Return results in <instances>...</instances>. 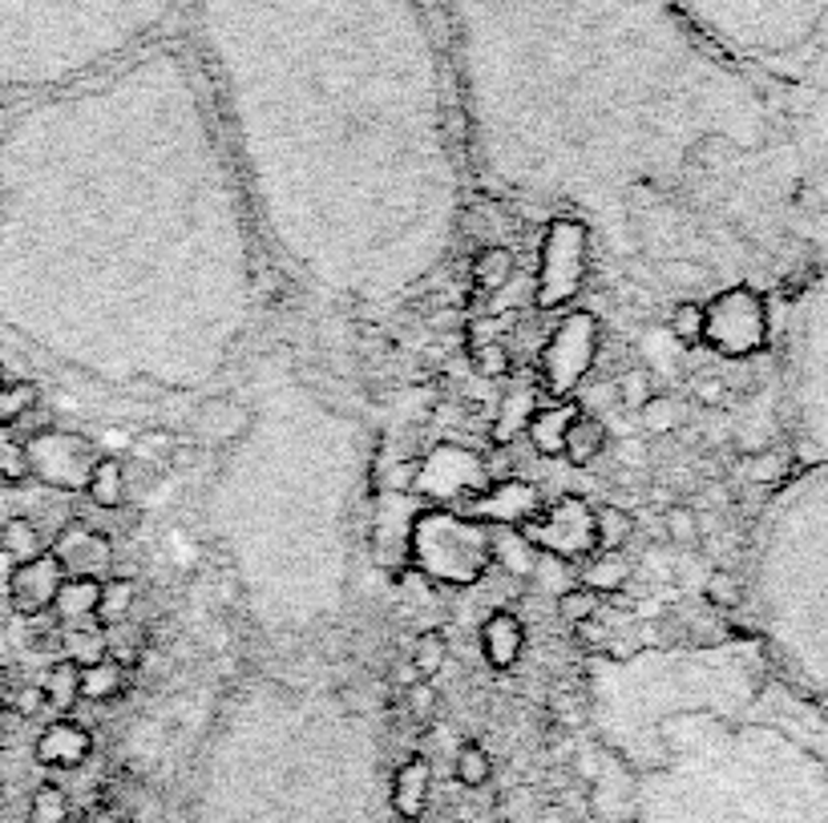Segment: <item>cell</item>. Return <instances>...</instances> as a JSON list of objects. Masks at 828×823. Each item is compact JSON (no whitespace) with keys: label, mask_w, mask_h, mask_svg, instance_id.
Wrapping results in <instances>:
<instances>
[{"label":"cell","mask_w":828,"mask_h":823,"mask_svg":"<svg viewBox=\"0 0 828 823\" xmlns=\"http://www.w3.org/2000/svg\"><path fill=\"white\" fill-rule=\"evenodd\" d=\"M50 553L62 561L65 578L106 581V578H113V569H118L113 541L106 533L89 529V525H65V529L57 533V541L50 545Z\"/></svg>","instance_id":"obj_13"},{"label":"cell","mask_w":828,"mask_h":823,"mask_svg":"<svg viewBox=\"0 0 828 823\" xmlns=\"http://www.w3.org/2000/svg\"><path fill=\"white\" fill-rule=\"evenodd\" d=\"M457 513L481 520L489 529H493V525H513V529H518L522 520L542 513V493H537L530 481H522V476H505V481H489L481 493L465 496Z\"/></svg>","instance_id":"obj_12"},{"label":"cell","mask_w":828,"mask_h":823,"mask_svg":"<svg viewBox=\"0 0 828 823\" xmlns=\"http://www.w3.org/2000/svg\"><path fill=\"white\" fill-rule=\"evenodd\" d=\"M178 445V436L171 428H146L134 440V457L138 460H154V464H171V452Z\"/></svg>","instance_id":"obj_44"},{"label":"cell","mask_w":828,"mask_h":823,"mask_svg":"<svg viewBox=\"0 0 828 823\" xmlns=\"http://www.w3.org/2000/svg\"><path fill=\"white\" fill-rule=\"evenodd\" d=\"M247 428V412L235 404V399H219L210 404L203 416H198V432L207 436L210 445H222V440H235V436Z\"/></svg>","instance_id":"obj_30"},{"label":"cell","mask_w":828,"mask_h":823,"mask_svg":"<svg viewBox=\"0 0 828 823\" xmlns=\"http://www.w3.org/2000/svg\"><path fill=\"white\" fill-rule=\"evenodd\" d=\"M392 682H396V687H404V690H408V687H416V682H425V678L416 674V670H413V662H401V666H396V674H392Z\"/></svg>","instance_id":"obj_52"},{"label":"cell","mask_w":828,"mask_h":823,"mask_svg":"<svg viewBox=\"0 0 828 823\" xmlns=\"http://www.w3.org/2000/svg\"><path fill=\"white\" fill-rule=\"evenodd\" d=\"M98 593H101V581L65 578L62 590H57V597H53V605H50V614L57 617L65 629L86 626V622H94V614H98Z\"/></svg>","instance_id":"obj_19"},{"label":"cell","mask_w":828,"mask_h":823,"mask_svg":"<svg viewBox=\"0 0 828 823\" xmlns=\"http://www.w3.org/2000/svg\"><path fill=\"white\" fill-rule=\"evenodd\" d=\"M178 0H0V85L53 81L159 29Z\"/></svg>","instance_id":"obj_2"},{"label":"cell","mask_w":828,"mask_h":823,"mask_svg":"<svg viewBox=\"0 0 828 823\" xmlns=\"http://www.w3.org/2000/svg\"><path fill=\"white\" fill-rule=\"evenodd\" d=\"M658 275L667 278L671 287L679 290H699L711 283V266H704L699 259H667V263L658 266Z\"/></svg>","instance_id":"obj_43"},{"label":"cell","mask_w":828,"mask_h":823,"mask_svg":"<svg viewBox=\"0 0 828 823\" xmlns=\"http://www.w3.org/2000/svg\"><path fill=\"white\" fill-rule=\"evenodd\" d=\"M404 699H408V714L413 718H433V706H437V690H433V682H416V687L404 690Z\"/></svg>","instance_id":"obj_48"},{"label":"cell","mask_w":828,"mask_h":823,"mask_svg":"<svg viewBox=\"0 0 828 823\" xmlns=\"http://www.w3.org/2000/svg\"><path fill=\"white\" fill-rule=\"evenodd\" d=\"M29 448V476L53 484V489H65V493H77L86 489L89 472L98 464V452L89 445L86 436L77 432H62V428H45V432L25 436Z\"/></svg>","instance_id":"obj_11"},{"label":"cell","mask_w":828,"mask_h":823,"mask_svg":"<svg viewBox=\"0 0 828 823\" xmlns=\"http://www.w3.org/2000/svg\"><path fill=\"white\" fill-rule=\"evenodd\" d=\"M639 424H643L646 436H667L687 424V408H683V399H675V396H651L643 408H639Z\"/></svg>","instance_id":"obj_31"},{"label":"cell","mask_w":828,"mask_h":823,"mask_svg":"<svg viewBox=\"0 0 828 823\" xmlns=\"http://www.w3.org/2000/svg\"><path fill=\"white\" fill-rule=\"evenodd\" d=\"M4 380H9V372H4V363H0V384H4Z\"/></svg>","instance_id":"obj_55"},{"label":"cell","mask_w":828,"mask_h":823,"mask_svg":"<svg viewBox=\"0 0 828 823\" xmlns=\"http://www.w3.org/2000/svg\"><path fill=\"white\" fill-rule=\"evenodd\" d=\"M126 682H130V670L113 658H98V662L81 666V699L86 702H113L122 699Z\"/></svg>","instance_id":"obj_23"},{"label":"cell","mask_w":828,"mask_h":823,"mask_svg":"<svg viewBox=\"0 0 828 823\" xmlns=\"http://www.w3.org/2000/svg\"><path fill=\"white\" fill-rule=\"evenodd\" d=\"M498 557L493 529L457 508H421L408 529V561L437 585H477Z\"/></svg>","instance_id":"obj_6"},{"label":"cell","mask_w":828,"mask_h":823,"mask_svg":"<svg viewBox=\"0 0 828 823\" xmlns=\"http://www.w3.org/2000/svg\"><path fill=\"white\" fill-rule=\"evenodd\" d=\"M62 581H65V569L50 549L41 557H33V561L13 566V573L4 578V593H9L13 614H21V617L50 614V605H53V597H57V590H62Z\"/></svg>","instance_id":"obj_14"},{"label":"cell","mask_w":828,"mask_h":823,"mask_svg":"<svg viewBox=\"0 0 828 823\" xmlns=\"http://www.w3.org/2000/svg\"><path fill=\"white\" fill-rule=\"evenodd\" d=\"M408 662H413V670L425 678V682H433V678L445 670V662H449V641H445V634H440V629H425V634H416Z\"/></svg>","instance_id":"obj_32"},{"label":"cell","mask_w":828,"mask_h":823,"mask_svg":"<svg viewBox=\"0 0 828 823\" xmlns=\"http://www.w3.org/2000/svg\"><path fill=\"white\" fill-rule=\"evenodd\" d=\"M578 416H582V404H578L574 396L546 399V404H537L534 416H530V424H525V436H530L534 452H542V457H562V445H566V428H570Z\"/></svg>","instance_id":"obj_16"},{"label":"cell","mask_w":828,"mask_h":823,"mask_svg":"<svg viewBox=\"0 0 828 823\" xmlns=\"http://www.w3.org/2000/svg\"><path fill=\"white\" fill-rule=\"evenodd\" d=\"M428 791H433V767H428L425 755L404 759L396 767V779H392V811L404 823H416L428 808Z\"/></svg>","instance_id":"obj_17"},{"label":"cell","mask_w":828,"mask_h":823,"mask_svg":"<svg viewBox=\"0 0 828 823\" xmlns=\"http://www.w3.org/2000/svg\"><path fill=\"white\" fill-rule=\"evenodd\" d=\"M610 436H607V424L598 420V416H590V412H582L578 420L566 428V445H562V457L570 460L574 469H586V464H595L602 452H607Z\"/></svg>","instance_id":"obj_20"},{"label":"cell","mask_w":828,"mask_h":823,"mask_svg":"<svg viewBox=\"0 0 828 823\" xmlns=\"http://www.w3.org/2000/svg\"><path fill=\"white\" fill-rule=\"evenodd\" d=\"M9 690H13V682H9V670L0 666V711L9 706Z\"/></svg>","instance_id":"obj_53"},{"label":"cell","mask_w":828,"mask_h":823,"mask_svg":"<svg viewBox=\"0 0 828 823\" xmlns=\"http://www.w3.org/2000/svg\"><path fill=\"white\" fill-rule=\"evenodd\" d=\"M558 614L566 617L570 626H586V622H595L598 593L586 590V585H566V590L558 593Z\"/></svg>","instance_id":"obj_42"},{"label":"cell","mask_w":828,"mask_h":823,"mask_svg":"<svg viewBox=\"0 0 828 823\" xmlns=\"http://www.w3.org/2000/svg\"><path fill=\"white\" fill-rule=\"evenodd\" d=\"M473 367L481 380H501V375L513 372V355L501 339H481V343H473Z\"/></svg>","instance_id":"obj_40"},{"label":"cell","mask_w":828,"mask_h":823,"mask_svg":"<svg viewBox=\"0 0 828 823\" xmlns=\"http://www.w3.org/2000/svg\"><path fill=\"white\" fill-rule=\"evenodd\" d=\"M619 460H622V464H631V469H634V464H646V445H643V440H622Z\"/></svg>","instance_id":"obj_51"},{"label":"cell","mask_w":828,"mask_h":823,"mask_svg":"<svg viewBox=\"0 0 828 823\" xmlns=\"http://www.w3.org/2000/svg\"><path fill=\"white\" fill-rule=\"evenodd\" d=\"M627 581H631V561L622 553H602V549H598V557H590L582 569V585L595 590L598 597H602V593H619Z\"/></svg>","instance_id":"obj_28"},{"label":"cell","mask_w":828,"mask_h":823,"mask_svg":"<svg viewBox=\"0 0 828 823\" xmlns=\"http://www.w3.org/2000/svg\"><path fill=\"white\" fill-rule=\"evenodd\" d=\"M9 573H13V557H9V553H0V581L9 578Z\"/></svg>","instance_id":"obj_54"},{"label":"cell","mask_w":828,"mask_h":823,"mask_svg":"<svg viewBox=\"0 0 828 823\" xmlns=\"http://www.w3.org/2000/svg\"><path fill=\"white\" fill-rule=\"evenodd\" d=\"M101 629H106V658L122 662L126 670H134V666L142 662V650H146L142 629L130 626V617H126V622H118V626H101Z\"/></svg>","instance_id":"obj_34"},{"label":"cell","mask_w":828,"mask_h":823,"mask_svg":"<svg viewBox=\"0 0 828 823\" xmlns=\"http://www.w3.org/2000/svg\"><path fill=\"white\" fill-rule=\"evenodd\" d=\"M695 399H704V404H719V399H723V380H716V375L695 380Z\"/></svg>","instance_id":"obj_50"},{"label":"cell","mask_w":828,"mask_h":823,"mask_svg":"<svg viewBox=\"0 0 828 823\" xmlns=\"http://www.w3.org/2000/svg\"><path fill=\"white\" fill-rule=\"evenodd\" d=\"M453 771H457V783H461V787H486L489 775H493L489 750L481 747V743H465V747L457 750V762H453Z\"/></svg>","instance_id":"obj_38"},{"label":"cell","mask_w":828,"mask_h":823,"mask_svg":"<svg viewBox=\"0 0 828 823\" xmlns=\"http://www.w3.org/2000/svg\"><path fill=\"white\" fill-rule=\"evenodd\" d=\"M518 537L522 545L554 557V561H578L595 549V508L586 505L582 496H562L537 517L522 520Z\"/></svg>","instance_id":"obj_10"},{"label":"cell","mask_w":828,"mask_h":823,"mask_svg":"<svg viewBox=\"0 0 828 823\" xmlns=\"http://www.w3.org/2000/svg\"><path fill=\"white\" fill-rule=\"evenodd\" d=\"M704 343L719 351V355H752L767 343V307L764 295L752 283H736V287L716 290L704 303Z\"/></svg>","instance_id":"obj_9"},{"label":"cell","mask_w":828,"mask_h":823,"mask_svg":"<svg viewBox=\"0 0 828 823\" xmlns=\"http://www.w3.org/2000/svg\"><path fill=\"white\" fill-rule=\"evenodd\" d=\"M134 602H138L134 578H122V573H113V578L101 581L98 614H94V622H98V626H118V622H126V617H130Z\"/></svg>","instance_id":"obj_25"},{"label":"cell","mask_w":828,"mask_h":823,"mask_svg":"<svg viewBox=\"0 0 828 823\" xmlns=\"http://www.w3.org/2000/svg\"><path fill=\"white\" fill-rule=\"evenodd\" d=\"M89 501L101 508V513H113V508L126 505V464L118 457H98L94 472L86 481Z\"/></svg>","instance_id":"obj_21"},{"label":"cell","mask_w":828,"mask_h":823,"mask_svg":"<svg viewBox=\"0 0 828 823\" xmlns=\"http://www.w3.org/2000/svg\"><path fill=\"white\" fill-rule=\"evenodd\" d=\"M651 396H655V375L646 372V367H631V372L619 375V404H622V412L639 416V408H643Z\"/></svg>","instance_id":"obj_41"},{"label":"cell","mask_w":828,"mask_h":823,"mask_svg":"<svg viewBox=\"0 0 828 823\" xmlns=\"http://www.w3.org/2000/svg\"><path fill=\"white\" fill-rule=\"evenodd\" d=\"M0 481H9V484L29 481L25 436L17 432V428H9V424H0Z\"/></svg>","instance_id":"obj_36"},{"label":"cell","mask_w":828,"mask_h":823,"mask_svg":"<svg viewBox=\"0 0 828 823\" xmlns=\"http://www.w3.org/2000/svg\"><path fill=\"white\" fill-rule=\"evenodd\" d=\"M663 529H667V537L675 545H695L699 541V517H695V508L687 505H671L667 513H663Z\"/></svg>","instance_id":"obj_45"},{"label":"cell","mask_w":828,"mask_h":823,"mask_svg":"<svg viewBox=\"0 0 828 823\" xmlns=\"http://www.w3.org/2000/svg\"><path fill=\"white\" fill-rule=\"evenodd\" d=\"M45 549H50V541H45V533L37 529L33 517H9L0 525V553L13 557V566L33 561V557H41Z\"/></svg>","instance_id":"obj_24"},{"label":"cell","mask_w":828,"mask_h":823,"mask_svg":"<svg viewBox=\"0 0 828 823\" xmlns=\"http://www.w3.org/2000/svg\"><path fill=\"white\" fill-rule=\"evenodd\" d=\"M788 125L800 169V206L808 239L828 259V33L808 69L788 89Z\"/></svg>","instance_id":"obj_5"},{"label":"cell","mask_w":828,"mask_h":823,"mask_svg":"<svg viewBox=\"0 0 828 823\" xmlns=\"http://www.w3.org/2000/svg\"><path fill=\"white\" fill-rule=\"evenodd\" d=\"M667 336L675 339V343H683V348L704 343V303L699 299L675 303V307H671V319H667Z\"/></svg>","instance_id":"obj_37"},{"label":"cell","mask_w":828,"mask_h":823,"mask_svg":"<svg viewBox=\"0 0 828 823\" xmlns=\"http://www.w3.org/2000/svg\"><path fill=\"white\" fill-rule=\"evenodd\" d=\"M29 823H69V799L62 787L41 783L29 803Z\"/></svg>","instance_id":"obj_39"},{"label":"cell","mask_w":828,"mask_h":823,"mask_svg":"<svg viewBox=\"0 0 828 823\" xmlns=\"http://www.w3.org/2000/svg\"><path fill=\"white\" fill-rule=\"evenodd\" d=\"M513 278V251L510 246H486L473 259V283L481 290H501Z\"/></svg>","instance_id":"obj_33"},{"label":"cell","mask_w":828,"mask_h":823,"mask_svg":"<svg viewBox=\"0 0 828 823\" xmlns=\"http://www.w3.org/2000/svg\"><path fill=\"white\" fill-rule=\"evenodd\" d=\"M416 489V464H396V469H389V476H384V493H413Z\"/></svg>","instance_id":"obj_49"},{"label":"cell","mask_w":828,"mask_h":823,"mask_svg":"<svg viewBox=\"0 0 828 823\" xmlns=\"http://www.w3.org/2000/svg\"><path fill=\"white\" fill-rule=\"evenodd\" d=\"M704 597L711 605H719V610H731V605H740L743 590H740V581H736V573L716 569V573L707 578V585H704Z\"/></svg>","instance_id":"obj_46"},{"label":"cell","mask_w":828,"mask_h":823,"mask_svg":"<svg viewBox=\"0 0 828 823\" xmlns=\"http://www.w3.org/2000/svg\"><path fill=\"white\" fill-rule=\"evenodd\" d=\"M590 271V230L582 218L558 215L549 218L542 239V266H537V311H558L582 290Z\"/></svg>","instance_id":"obj_7"},{"label":"cell","mask_w":828,"mask_h":823,"mask_svg":"<svg viewBox=\"0 0 828 823\" xmlns=\"http://www.w3.org/2000/svg\"><path fill=\"white\" fill-rule=\"evenodd\" d=\"M631 537H634V517L627 508L622 505L595 508V549H602V553H622Z\"/></svg>","instance_id":"obj_27"},{"label":"cell","mask_w":828,"mask_h":823,"mask_svg":"<svg viewBox=\"0 0 828 823\" xmlns=\"http://www.w3.org/2000/svg\"><path fill=\"white\" fill-rule=\"evenodd\" d=\"M45 706H50V702H45V690H41V682H33V687L9 690V706H4V711H13L17 718H33V714H41Z\"/></svg>","instance_id":"obj_47"},{"label":"cell","mask_w":828,"mask_h":823,"mask_svg":"<svg viewBox=\"0 0 828 823\" xmlns=\"http://www.w3.org/2000/svg\"><path fill=\"white\" fill-rule=\"evenodd\" d=\"M760 650L828 718V464L784 472L752 545Z\"/></svg>","instance_id":"obj_1"},{"label":"cell","mask_w":828,"mask_h":823,"mask_svg":"<svg viewBox=\"0 0 828 823\" xmlns=\"http://www.w3.org/2000/svg\"><path fill=\"white\" fill-rule=\"evenodd\" d=\"M537 404H542L537 384L518 387V392L501 404V416H498V424H493V448H510L513 436L525 432V424H530V416H534Z\"/></svg>","instance_id":"obj_22"},{"label":"cell","mask_w":828,"mask_h":823,"mask_svg":"<svg viewBox=\"0 0 828 823\" xmlns=\"http://www.w3.org/2000/svg\"><path fill=\"white\" fill-rule=\"evenodd\" d=\"M675 9L731 61L784 89L828 33V0H675Z\"/></svg>","instance_id":"obj_3"},{"label":"cell","mask_w":828,"mask_h":823,"mask_svg":"<svg viewBox=\"0 0 828 823\" xmlns=\"http://www.w3.org/2000/svg\"><path fill=\"white\" fill-rule=\"evenodd\" d=\"M65 658L77 666H89L106 658V629L98 622H86V626H69L65 629Z\"/></svg>","instance_id":"obj_35"},{"label":"cell","mask_w":828,"mask_h":823,"mask_svg":"<svg viewBox=\"0 0 828 823\" xmlns=\"http://www.w3.org/2000/svg\"><path fill=\"white\" fill-rule=\"evenodd\" d=\"M41 690H45V702H50V706H57L62 714H69L77 702H81V666L69 662V658L53 662L50 670H45Z\"/></svg>","instance_id":"obj_26"},{"label":"cell","mask_w":828,"mask_h":823,"mask_svg":"<svg viewBox=\"0 0 828 823\" xmlns=\"http://www.w3.org/2000/svg\"><path fill=\"white\" fill-rule=\"evenodd\" d=\"M89 750H94V738H89L86 726L74 723V718H57V723L45 726V731H41V738H37V762H41V767H62V771H74V767H81V762L89 759Z\"/></svg>","instance_id":"obj_15"},{"label":"cell","mask_w":828,"mask_h":823,"mask_svg":"<svg viewBox=\"0 0 828 823\" xmlns=\"http://www.w3.org/2000/svg\"><path fill=\"white\" fill-rule=\"evenodd\" d=\"M784 408L800 464H828V259L792 295L784 327Z\"/></svg>","instance_id":"obj_4"},{"label":"cell","mask_w":828,"mask_h":823,"mask_svg":"<svg viewBox=\"0 0 828 823\" xmlns=\"http://www.w3.org/2000/svg\"><path fill=\"white\" fill-rule=\"evenodd\" d=\"M598 360V315L595 311H570L562 315L558 327L549 331L542 360H537V392L549 399L574 396V387L582 384Z\"/></svg>","instance_id":"obj_8"},{"label":"cell","mask_w":828,"mask_h":823,"mask_svg":"<svg viewBox=\"0 0 828 823\" xmlns=\"http://www.w3.org/2000/svg\"><path fill=\"white\" fill-rule=\"evenodd\" d=\"M481 650H486V662L493 670H510L525 650V626L522 617L510 614V610H493L481 626Z\"/></svg>","instance_id":"obj_18"},{"label":"cell","mask_w":828,"mask_h":823,"mask_svg":"<svg viewBox=\"0 0 828 823\" xmlns=\"http://www.w3.org/2000/svg\"><path fill=\"white\" fill-rule=\"evenodd\" d=\"M33 408H41L37 380H13V375H9V380L0 384V424L17 428Z\"/></svg>","instance_id":"obj_29"}]
</instances>
